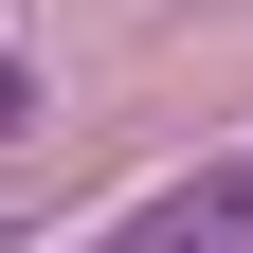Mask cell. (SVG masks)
Instances as JSON below:
<instances>
[{
    "label": "cell",
    "mask_w": 253,
    "mask_h": 253,
    "mask_svg": "<svg viewBox=\"0 0 253 253\" xmlns=\"http://www.w3.org/2000/svg\"><path fill=\"white\" fill-rule=\"evenodd\" d=\"M109 253H253V163H199V181H163V199L126 217Z\"/></svg>",
    "instance_id": "obj_1"
},
{
    "label": "cell",
    "mask_w": 253,
    "mask_h": 253,
    "mask_svg": "<svg viewBox=\"0 0 253 253\" xmlns=\"http://www.w3.org/2000/svg\"><path fill=\"white\" fill-rule=\"evenodd\" d=\"M0 126H37V73H18V54H0Z\"/></svg>",
    "instance_id": "obj_2"
}]
</instances>
